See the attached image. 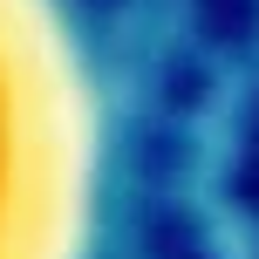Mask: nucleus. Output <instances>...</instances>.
<instances>
[{"label": "nucleus", "mask_w": 259, "mask_h": 259, "mask_svg": "<svg viewBox=\"0 0 259 259\" xmlns=\"http://www.w3.org/2000/svg\"><path fill=\"white\" fill-rule=\"evenodd\" d=\"M89 211V123L62 68L0 34V259H75Z\"/></svg>", "instance_id": "f257e3e1"}]
</instances>
